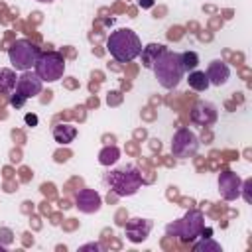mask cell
Instances as JSON below:
<instances>
[{"mask_svg": "<svg viewBox=\"0 0 252 252\" xmlns=\"http://www.w3.org/2000/svg\"><path fill=\"white\" fill-rule=\"evenodd\" d=\"M179 55H181V65H183L185 73L197 69V65H199V55H197L195 51H183V53H179Z\"/></svg>", "mask_w": 252, "mask_h": 252, "instance_id": "ffe728a7", "label": "cell"}, {"mask_svg": "<svg viewBox=\"0 0 252 252\" xmlns=\"http://www.w3.org/2000/svg\"><path fill=\"white\" fill-rule=\"evenodd\" d=\"M167 47L165 45H161V43H148L146 47H142V65L146 67V69H152V65H154V61L165 51Z\"/></svg>", "mask_w": 252, "mask_h": 252, "instance_id": "5bb4252c", "label": "cell"}, {"mask_svg": "<svg viewBox=\"0 0 252 252\" xmlns=\"http://www.w3.org/2000/svg\"><path fill=\"white\" fill-rule=\"evenodd\" d=\"M4 248H6V246H2V244H0V252H4Z\"/></svg>", "mask_w": 252, "mask_h": 252, "instance_id": "83f0119b", "label": "cell"}, {"mask_svg": "<svg viewBox=\"0 0 252 252\" xmlns=\"http://www.w3.org/2000/svg\"><path fill=\"white\" fill-rule=\"evenodd\" d=\"M106 49H108L110 57L116 59L118 63H128L142 53V41H140L138 33L132 32L130 28H120L108 35Z\"/></svg>", "mask_w": 252, "mask_h": 252, "instance_id": "6da1fadb", "label": "cell"}, {"mask_svg": "<svg viewBox=\"0 0 252 252\" xmlns=\"http://www.w3.org/2000/svg\"><path fill=\"white\" fill-rule=\"evenodd\" d=\"M26 100H28V98H26V96H24V94H20V93H18V91H14V93H12V94H10V104H12V106H14V108H22V106H24V102H26Z\"/></svg>", "mask_w": 252, "mask_h": 252, "instance_id": "603a6c76", "label": "cell"}, {"mask_svg": "<svg viewBox=\"0 0 252 252\" xmlns=\"http://www.w3.org/2000/svg\"><path fill=\"white\" fill-rule=\"evenodd\" d=\"M26 122H28L30 126H35V124H37V116H35V114H26Z\"/></svg>", "mask_w": 252, "mask_h": 252, "instance_id": "d4e9b609", "label": "cell"}, {"mask_svg": "<svg viewBox=\"0 0 252 252\" xmlns=\"http://www.w3.org/2000/svg\"><path fill=\"white\" fill-rule=\"evenodd\" d=\"M250 189H252V179L248 177V179H244V181H242V185H240V195L244 197V201H246V203H252Z\"/></svg>", "mask_w": 252, "mask_h": 252, "instance_id": "44dd1931", "label": "cell"}, {"mask_svg": "<svg viewBox=\"0 0 252 252\" xmlns=\"http://www.w3.org/2000/svg\"><path fill=\"white\" fill-rule=\"evenodd\" d=\"M207 77H209V83H211V85L220 87V85H224V83L230 79V67H228L224 61L215 59V61H211L209 67H207Z\"/></svg>", "mask_w": 252, "mask_h": 252, "instance_id": "4fadbf2b", "label": "cell"}, {"mask_svg": "<svg viewBox=\"0 0 252 252\" xmlns=\"http://www.w3.org/2000/svg\"><path fill=\"white\" fill-rule=\"evenodd\" d=\"M142 8H152L154 6V0H138Z\"/></svg>", "mask_w": 252, "mask_h": 252, "instance_id": "484cf974", "label": "cell"}, {"mask_svg": "<svg viewBox=\"0 0 252 252\" xmlns=\"http://www.w3.org/2000/svg\"><path fill=\"white\" fill-rule=\"evenodd\" d=\"M189 87L193 89V91H207L209 89V77H207V73L205 71H189Z\"/></svg>", "mask_w": 252, "mask_h": 252, "instance_id": "e0dca14e", "label": "cell"}, {"mask_svg": "<svg viewBox=\"0 0 252 252\" xmlns=\"http://www.w3.org/2000/svg\"><path fill=\"white\" fill-rule=\"evenodd\" d=\"M152 71H154L158 83H159L163 89H167V91L175 89V87L181 83L183 75H185V69H183V65H181V55L175 53V51H169V49H165V51L154 61Z\"/></svg>", "mask_w": 252, "mask_h": 252, "instance_id": "3957f363", "label": "cell"}, {"mask_svg": "<svg viewBox=\"0 0 252 252\" xmlns=\"http://www.w3.org/2000/svg\"><path fill=\"white\" fill-rule=\"evenodd\" d=\"M217 106L213 102H205L199 100L195 102V106L191 108V122L199 124V126H211L217 122Z\"/></svg>", "mask_w": 252, "mask_h": 252, "instance_id": "7c38bea8", "label": "cell"}, {"mask_svg": "<svg viewBox=\"0 0 252 252\" xmlns=\"http://www.w3.org/2000/svg\"><path fill=\"white\" fill-rule=\"evenodd\" d=\"M240 185L242 179L238 177V173L234 171H222L219 173V193L224 201H234L240 197Z\"/></svg>", "mask_w": 252, "mask_h": 252, "instance_id": "ba28073f", "label": "cell"}, {"mask_svg": "<svg viewBox=\"0 0 252 252\" xmlns=\"http://www.w3.org/2000/svg\"><path fill=\"white\" fill-rule=\"evenodd\" d=\"M79 250H81V252H85V250H102V246H100L98 242H91V244H85V246H81Z\"/></svg>", "mask_w": 252, "mask_h": 252, "instance_id": "cb8c5ba5", "label": "cell"}, {"mask_svg": "<svg viewBox=\"0 0 252 252\" xmlns=\"http://www.w3.org/2000/svg\"><path fill=\"white\" fill-rule=\"evenodd\" d=\"M203 228H205V217L201 211L193 209V211H187L183 219L167 224L165 232L167 236H175L181 242H193L197 236L203 234Z\"/></svg>", "mask_w": 252, "mask_h": 252, "instance_id": "277c9868", "label": "cell"}, {"mask_svg": "<svg viewBox=\"0 0 252 252\" xmlns=\"http://www.w3.org/2000/svg\"><path fill=\"white\" fill-rule=\"evenodd\" d=\"M75 136H77V128L73 124L61 122V124H55L53 126V138L59 144H71L75 140Z\"/></svg>", "mask_w": 252, "mask_h": 252, "instance_id": "9a60e30c", "label": "cell"}, {"mask_svg": "<svg viewBox=\"0 0 252 252\" xmlns=\"http://www.w3.org/2000/svg\"><path fill=\"white\" fill-rule=\"evenodd\" d=\"M35 2H41V4H51V2H55V0H35Z\"/></svg>", "mask_w": 252, "mask_h": 252, "instance_id": "4316f807", "label": "cell"}, {"mask_svg": "<svg viewBox=\"0 0 252 252\" xmlns=\"http://www.w3.org/2000/svg\"><path fill=\"white\" fill-rule=\"evenodd\" d=\"M193 250L195 252H222V246L219 242H215L211 236H207V238L203 236V240L193 244Z\"/></svg>", "mask_w": 252, "mask_h": 252, "instance_id": "d6986e66", "label": "cell"}, {"mask_svg": "<svg viewBox=\"0 0 252 252\" xmlns=\"http://www.w3.org/2000/svg\"><path fill=\"white\" fill-rule=\"evenodd\" d=\"M100 205H102V197L91 187H85L75 195V207L85 215L96 213L100 209Z\"/></svg>", "mask_w": 252, "mask_h": 252, "instance_id": "8fae6325", "label": "cell"}, {"mask_svg": "<svg viewBox=\"0 0 252 252\" xmlns=\"http://www.w3.org/2000/svg\"><path fill=\"white\" fill-rule=\"evenodd\" d=\"M12 240H14V232H12L10 228L2 226V228H0V244H2V246H8V244H12Z\"/></svg>", "mask_w": 252, "mask_h": 252, "instance_id": "7402d4cb", "label": "cell"}, {"mask_svg": "<svg viewBox=\"0 0 252 252\" xmlns=\"http://www.w3.org/2000/svg\"><path fill=\"white\" fill-rule=\"evenodd\" d=\"M33 69L43 83H55L65 73V59L59 51H45L39 53V59Z\"/></svg>", "mask_w": 252, "mask_h": 252, "instance_id": "8992f818", "label": "cell"}, {"mask_svg": "<svg viewBox=\"0 0 252 252\" xmlns=\"http://www.w3.org/2000/svg\"><path fill=\"white\" fill-rule=\"evenodd\" d=\"M118 158H120V150H118L116 146H106V148L98 154V161H100L102 165H112V163L118 161Z\"/></svg>", "mask_w": 252, "mask_h": 252, "instance_id": "ac0fdd59", "label": "cell"}, {"mask_svg": "<svg viewBox=\"0 0 252 252\" xmlns=\"http://www.w3.org/2000/svg\"><path fill=\"white\" fill-rule=\"evenodd\" d=\"M199 138L195 132H191L189 128H179L175 134H173V140H171V154L175 158H189V156H195L197 150H199Z\"/></svg>", "mask_w": 252, "mask_h": 252, "instance_id": "52a82bcc", "label": "cell"}, {"mask_svg": "<svg viewBox=\"0 0 252 252\" xmlns=\"http://www.w3.org/2000/svg\"><path fill=\"white\" fill-rule=\"evenodd\" d=\"M104 185L110 191H114L118 197H130L138 193V189L142 187V173L138 171L136 165L126 163L104 173Z\"/></svg>", "mask_w": 252, "mask_h": 252, "instance_id": "7a4b0ae2", "label": "cell"}, {"mask_svg": "<svg viewBox=\"0 0 252 252\" xmlns=\"http://www.w3.org/2000/svg\"><path fill=\"white\" fill-rule=\"evenodd\" d=\"M39 47L30 39H16L8 47V59L16 71H30L39 59Z\"/></svg>", "mask_w": 252, "mask_h": 252, "instance_id": "5b68a950", "label": "cell"}, {"mask_svg": "<svg viewBox=\"0 0 252 252\" xmlns=\"http://www.w3.org/2000/svg\"><path fill=\"white\" fill-rule=\"evenodd\" d=\"M41 87H43V81L37 77L35 71H22V75L18 77V83H16V91L20 94H24L26 98H33L41 93Z\"/></svg>", "mask_w": 252, "mask_h": 252, "instance_id": "9c48e42d", "label": "cell"}, {"mask_svg": "<svg viewBox=\"0 0 252 252\" xmlns=\"http://www.w3.org/2000/svg\"><path fill=\"white\" fill-rule=\"evenodd\" d=\"M18 77L12 69H0V93L2 94H12L16 91Z\"/></svg>", "mask_w": 252, "mask_h": 252, "instance_id": "2e32d148", "label": "cell"}, {"mask_svg": "<svg viewBox=\"0 0 252 252\" xmlns=\"http://www.w3.org/2000/svg\"><path fill=\"white\" fill-rule=\"evenodd\" d=\"M152 226H154V222H152L150 219H140V217L130 219V220L126 222V226H124V230H126V238H128L130 242H134V244L144 242V240L150 236Z\"/></svg>", "mask_w": 252, "mask_h": 252, "instance_id": "30bf717a", "label": "cell"}]
</instances>
